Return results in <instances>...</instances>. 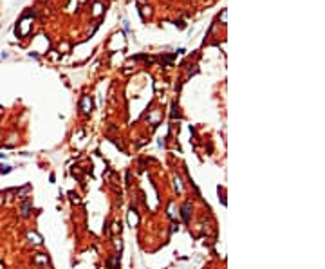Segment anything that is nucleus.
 I'll list each match as a JSON object with an SVG mask.
<instances>
[{"instance_id":"1","label":"nucleus","mask_w":325,"mask_h":269,"mask_svg":"<svg viewBox=\"0 0 325 269\" xmlns=\"http://www.w3.org/2000/svg\"><path fill=\"white\" fill-rule=\"evenodd\" d=\"M190 208H192V204L190 202H186L184 204V208H183V219L188 222V219H190Z\"/></svg>"},{"instance_id":"2","label":"nucleus","mask_w":325,"mask_h":269,"mask_svg":"<svg viewBox=\"0 0 325 269\" xmlns=\"http://www.w3.org/2000/svg\"><path fill=\"white\" fill-rule=\"evenodd\" d=\"M29 239H31V242H36V244H38V242H42V240L38 239V237H36V235H33V233H29Z\"/></svg>"},{"instance_id":"3","label":"nucleus","mask_w":325,"mask_h":269,"mask_svg":"<svg viewBox=\"0 0 325 269\" xmlns=\"http://www.w3.org/2000/svg\"><path fill=\"white\" fill-rule=\"evenodd\" d=\"M128 219H130V224H135V222H137V219H135V215H132V213H130V217H128Z\"/></svg>"}]
</instances>
